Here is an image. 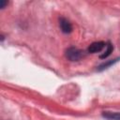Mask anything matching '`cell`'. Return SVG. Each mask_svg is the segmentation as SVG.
Returning a JSON list of instances; mask_svg holds the SVG:
<instances>
[{
  "label": "cell",
  "mask_w": 120,
  "mask_h": 120,
  "mask_svg": "<svg viewBox=\"0 0 120 120\" xmlns=\"http://www.w3.org/2000/svg\"><path fill=\"white\" fill-rule=\"evenodd\" d=\"M66 55H67V57L70 61H78V60H80L82 58V52L79 49L74 48V47H71V48H69V49L67 50Z\"/></svg>",
  "instance_id": "6da1fadb"
},
{
  "label": "cell",
  "mask_w": 120,
  "mask_h": 120,
  "mask_svg": "<svg viewBox=\"0 0 120 120\" xmlns=\"http://www.w3.org/2000/svg\"><path fill=\"white\" fill-rule=\"evenodd\" d=\"M105 47H106L105 42H103V41H97V42L92 43V44L88 47V52H91V53L98 52L102 51Z\"/></svg>",
  "instance_id": "7a4b0ae2"
},
{
  "label": "cell",
  "mask_w": 120,
  "mask_h": 120,
  "mask_svg": "<svg viewBox=\"0 0 120 120\" xmlns=\"http://www.w3.org/2000/svg\"><path fill=\"white\" fill-rule=\"evenodd\" d=\"M59 24H60V28H61V30H62L63 33L68 34V33H70V32H71V30H72V25H71V23L69 22V21L67 20L66 18H61Z\"/></svg>",
  "instance_id": "3957f363"
},
{
  "label": "cell",
  "mask_w": 120,
  "mask_h": 120,
  "mask_svg": "<svg viewBox=\"0 0 120 120\" xmlns=\"http://www.w3.org/2000/svg\"><path fill=\"white\" fill-rule=\"evenodd\" d=\"M103 117L109 120H120V112H104Z\"/></svg>",
  "instance_id": "277c9868"
},
{
  "label": "cell",
  "mask_w": 120,
  "mask_h": 120,
  "mask_svg": "<svg viewBox=\"0 0 120 120\" xmlns=\"http://www.w3.org/2000/svg\"><path fill=\"white\" fill-rule=\"evenodd\" d=\"M106 51L104 52V53L103 54H101L99 57L100 58H106V57H108L110 54H111V52H112V45L111 44V43H108L107 45H106Z\"/></svg>",
  "instance_id": "5b68a950"
},
{
  "label": "cell",
  "mask_w": 120,
  "mask_h": 120,
  "mask_svg": "<svg viewBox=\"0 0 120 120\" xmlns=\"http://www.w3.org/2000/svg\"><path fill=\"white\" fill-rule=\"evenodd\" d=\"M6 4H8V2H6V1H2V5H1V8H4V7H5V5Z\"/></svg>",
  "instance_id": "8992f818"
}]
</instances>
